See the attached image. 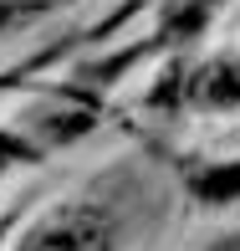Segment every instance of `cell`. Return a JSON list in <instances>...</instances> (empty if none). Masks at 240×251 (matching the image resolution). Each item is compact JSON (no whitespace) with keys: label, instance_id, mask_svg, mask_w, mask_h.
Returning <instances> with one entry per match:
<instances>
[{"label":"cell","instance_id":"cell-5","mask_svg":"<svg viewBox=\"0 0 240 251\" xmlns=\"http://www.w3.org/2000/svg\"><path fill=\"white\" fill-rule=\"evenodd\" d=\"M210 251H240V236H235V241H215Z\"/></svg>","mask_w":240,"mask_h":251},{"label":"cell","instance_id":"cell-4","mask_svg":"<svg viewBox=\"0 0 240 251\" xmlns=\"http://www.w3.org/2000/svg\"><path fill=\"white\" fill-rule=\"evenodd\" d=\"M31 10H41V5H31ZM26 5H10V0H0V31L10 26V21H21V16H31Z\"/></svg>","mask_w":240,"mask_h":251},{"label":"cell","instance_id":"cell-1","mask_svg":"<svg viewBox=\"0 0 240 251\" xmlns=\"http://www.w3.org/2000/svg\"><path fill=\"white\" fill-rule=\"evenodd\" d=\"M118 226L97 205H62L21 241V251H112Z\"/></svg>","mask_w":240,"mask_h":251},{"label":"cell","instance_id":"cell-2","mask_svg":"<svg viewBox=\"0 0 240 251\" xmlns=\"http://www.w3.org/2000/svg\"><path fill=\"white\" fill-rule=\"evenodd\" d=\"M189 98L194 102H210V108H235V102H240V56L204 67V72L194 77Z\"/></svg>","mask_w":240,"mask_h":251},{"label":"cell","instance_id":"cell-3","mask_svg":"<svg viewBox=\"0 0 240 251\" xmlns=\"http://www.w3.org/2000/svg\"><path fill=\"white\" fill-rule=\"evenodd\" d=\"M189 190L204 205H235L240 200V159H235V164H204V169H194Z\"/></svg>","mask_w":240,"mask_h":251}]
</instances>
